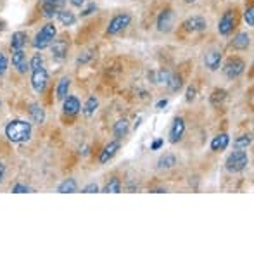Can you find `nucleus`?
<instances>
[{
  "label": "nucleus",
  "instance_id": "nucleus-16",
  "mask_svg": "<svg viewBox=\"0 0 254 254\" xmlns=\"http://www.w3.org/2000/svg\"><path fill=\"white\" fill-rule=\"evenodd\" d=\"M120 147H121V144H120V140H118V138H116V140H113V142H109V144L102 149L101 156H99V163L107 164L114 156H116V152L120 151Z\"/></svg>",
  "mask_w": 254,
  "mask_h": 254
},
{
  "label": "nucleus",
  "instance_id": "nucleus-23",
  "mask_svg": "<svg viewBox=\"0 0 254 254\" xmlns=\"http://www.w3.org/2000/svg\"><path fill=\"white\" fill-rule=\"evenodd\" d=\"M56 17L63 26H74V23H76V16L69 9H61Z\"/></svg>",
  "mask_w": 254,
  "mask_h": 254
},
{
  "label": "nucleus",
  "instance_id": "nucleus-14",
  "mask_svg": "<svg viewBox=\"0 0 254 254\" xmlns=\"http://www.w3.org/2000/svg\"><path fill=\"white\" fill-rule=\"evenodd\" d=\"M221 61H223V54L220 51H207L204 54V66L209 71H218L221 67Z\"/></svg>",
  "mask_w": 254,
  "mask_h": 254
},
{
  "label": "nucleus",
  "instance_id": "nucleus-31",
  "mask_svg": "<svg viewBox=\"0 0 254 254\" xmlns=\"http://www.w3.org/2000/svg\"><path fill=\"white\" fill-rule=\"evenodd\" d=\"M38 67H44V56L42 54H35L30 59V71L38 69Z\"/></svg>",
  "mask_w": 254,
  "mask_h": 254
},
{
  "label": "nucleus",
  "instance_id": "nucleus-25",
  "mask_svg": "<svg viewBox=\"0 0 254 254\" xmlns=\"http://www.w3.org/2000/svg\"><path fill=\"white\" fill-rule=\"evenodd\" d=\"M76 190H78V184L74 178H66L57 187V192H61V194H74Z\"/></svg>",
  "mask_w": 254,
  "mask_h": 254
},
{
  "label": "nucleus",
  "instance_id": "nucleus-35",
  "mask_svg": "<svg viewBox=\"0 0 254 254\" xmlns=\"http://www.w3.org/2000/svg\"><path fill=\"white\" fill-rule=\"evenodd\" d=\"M195 95H197V88H195V85H189L187 94H185V101H187V102H192V101L195 99Z\"/></svg>",
  "mask_w": 254,
  "mask_h": 254
},
{
  "label": "nucleus",
  "instance_id": "nucleus-13",
  "mask_svg": "<svg viewBox=\"0 0 254 254\" xmlns=\"http://www.w3.org/2000/svg\"><path fill=\"white\" fill-rule=\"evenodd\" d=\"M184 133H185V120L177 116L170 128V142L171 144H178L182 140V137H184Z\"/></svg>",
  "mask_w": 254,
  "mask_h": 254
},
{
  "label": "nucleus",
  "instance_id": "nucleus-42",
  "mask_svg": "<svg viewBox=\"0 0 254 254\" xmlns=\"http://www.w3.org/2000/svg\"><path fill=\"white\" fill-rule=\"evenodd\" d=\"M69 3L73 7H83L85 5V0H69Z\"/></svg>",
  "mask_w": 254,
  "mask_h": 254
},
{
  "label": "nucleus",
  "instance_id": "nucleus-45",
  "mask_svg": "<svg viewBox=\"0 0 254 254\" xmlns=\"http://www.w3.org/2000/svg\"><path fill=\"white\" fill-rule=\"evenodd\" d=\"M0 106H2V101H0Z\"/></svg>",
  "mask_w": 254,
  "mask_h": 254
},
{
  "label": "nucleus",
  "instance_id": "nucleus-46",
  "mask_svg": "<svg viewBox=\"0 0 254 254\" xmlns=\"http://www.w3.org/2000/svg\"><path fill=\"white\" fill-rule=\"evenodd\" d=\"M40 2H42V0H40Z\"/></svg>",
  "mask_w": 254,
  "mask_h": 254
},
{
  "label": "nucleus",
  "instance_id": "nucleus-28",
  "mask_svg": "<svg viewBox=\"0 0 254 254\" xmlns=\"http://www.w3.org/2000/svg\"><path fill=\"white\" fill-rule=\"evenodd\" d=\"M102 192H106V194H120L121 192V180L116 177L109 178L106 184V187L102 189Z\"/></svg>",
  "mask_w": 254,
  "mask_h": 254
},
{
  "label": "nucleus",
  "instance_id": "nucleus-5",
  "mask_svg": "<svg viewBox=\"0 0 254 254\" xmlns=\"http://www.w3.org/2000/svg\"><path fill=\"white\" fill-rule=\"evenodd\" d=\"M249 164V156L246 151H237L235 149L230 156L225 161V170L228 173H241L242 170H246V166Z\"/></svg>",
  "mask_w": 254,
  "mask_h": 254
},
{
  "label": "nucleus",
  "instance_id": "nucleus-37",
  "mask_svg": "<svg viewBox=\"0 0 254 254\" xmlns=\"http://www.w3.org/2000/svg\"><path fill=\"white\" fill-rule=\"evenodd\" d=\"M95 10H97V5H95L94 2L92 3H88L87 7H85L83 10H81V17H87V16H92V14L95 12Z\"/></svg>",
  "mask_w": 254,
  "mask_h": 254
},
{
  "label": "nucleus",
  "instance_id": "nucleus-33",
  "mask_svg": "<svg viewBox=\"0 0 254 254\" xmlns=\"http://www.w3.org/2000/svg\"><path fill=\"white\" fill-rule=\"evenodd\" d=\"M152 76H156V83H164V85H166V83H168V80H170L171 74L168 73V71L161 69V71H157V73H154Z\"/></svg>",
  "mask_w": 254,
  "mask_h": 254
},
{
  "label": "nucleus",
  "instance_id": "nucleus-30",
  "mask_svg": "<svg viewBox=\"0 0 254 254\" xmlns=\"http://www.w3.org/2000/svg\"><path fill=\"white\" fill-rule=\"evenodd\" d=\"M97 107H99V99L95 97V95H90V97L87 99V102H85V106H83V114L85 116H94L95 114V111H97Z\"/></svg>",
  "mask_w": 254,
  "mask_h": 254
},
{
  "label": "nucleus",
  "instance_id": "nucleus-8",
  "mask_svg": "<svg viewBox=\"0 0 254 254\" xmlns=\"http://www.w3.org/2000/svg\"><path fill=\"white\" fill-rule=\"evenodd\" d=\"M173 26H175V12H173V9L166 7V9H163L157 14L156 28L161 33H170V31L173 30Z\"/></svg>",
  "mask_w": 254,
  "mask_h": 254
},
{
  "label": "nucleus",
  "instance_id": "nucleus-34",
  "mask_svg": "<svg viewBox=\"0 0 254 254\" xmlns=\"http://www.w3.org/2000/svg\"><path fill=\"white\" fill-rule=\"evenodd\" d=\"M7 69H9V59H7L5 54L0 52V76H3L7 73Z\"/></svg>",
  "mask_w": 254,
  "mask_h": 254
},
{
  "label": "nucleus",
  "instance_id": "nucleus-21",
  "mask_svg": "<svg viewBox=\"0 0 254 254\" xmlns=\"http://www.w3.org/2000/svg\"><path fill=\"white\" fill-rule=\"evenodd\" d=\"M28 113H30V118H31V121H33V123L42 125L45 121V111H44V107H42L40 104H37V102L30 104V109H28Z\"/></svg>",
  "mask_w": 254,
  "mask_h": 254
},
{
  "label": "nucleus",
  "instance_id": "nucleus-15",
  "mask_svg": "<svg viewBox=\"0 0 254 254\" xmlns=\"http://www.w3.org/2000/svg\"><path fill=\"white\" fill-rule=\"evenodd\" d=\"M63 111H64V114H67V116H76V114L81 111L80 99H78L76 95H67V97L63 101Z\"/></svg>",
  "mask_w": 254,
  "mask_h": 254
},
{
  "label": "nucleus",
  "instance_id": "nucleus-18",
  "mask_svg": "<svg viewBox=\"0 0 254 254\" xmlns=\"http://www.w3.org/2000/svg\"><path fill=\"white\" fill-rule=\"evenodd\" d=\"M28 44V33L26 31H14L10 37V51H21Z\"/></svg>",
  "mask_w": 254,
  "mask_h": 254
},
{
  "label": "nucleus",
  "instance_id": "nucleus-41",
  "mask_svg": "<svg viewBox=\"0 0 254 254\" xmlns=\"http://www.w3.org/2000/svg\"><path fill=\"white\" fill-rule=\"evenodd\" d=\"M3 178H5V166H3V163L0 161V184L3 182Z\"/></svg>",
  "mask_w": 254,
  "mask_h": 254
},
{
  "label": "nucleus",
  "instance_id": "nucleus-4",
  "mask_svg": "<svg viewBox=\"0 0 254 254\" xmlns=\"http://www.w3.org/2000/svg\"><path fill=\"white\" fill-rule=\"evenodd\" d=\"M221 71H223L225 78H228V80H237L246 71V61L239 56H232L225 61V64L221 66Z\"/></svg>",
  "mask_w": 254,
  "mask_h": 254
},
{
  "label": "nucleus",
  "instance_id": "nucleus-38",
  "mask_svg": "<svg viewBox=\"0 0 254 254\" xmlns=\"http://www.w3.org/2000/svg\"><path fill=\"white\" fill-rule=\"evenodd\" d=\"M92 57H94V52H83V54H81V56L76 59V64H87L88 61L92 59Z\"/></svg>",
  "mask_w": 254,
  "mask_h": 254
},
{
  "label": "nucleus",
  "instance_id": "nucleus-32",
  "mask_svg": "<svg viewBox=\"0 0 254 254\" xmlns=\"http://www.w3.org/2000/svg\"><path fill=\"white\" fill-rule=\"evenodd\" d=\"M244 19H246V23H248L249 28L254 26V7H253V3L249 7H246V10H244Z\"/></svg>",
  "mask_w": 254,
  "mask_h": 254
},
{
  "label": "nucleus",
  "instance_id": "nucleus-12",
  "mask_svg": "<svg viewBox=\"0 0 254 254\" xmlns=\"http://www.w3.org/2000/svg\"><path fill=\"white\" fill-rule=\"evenodd\" d=\"M66 0H42V16L45 19H54Z\"/></svg>",
  "mask_w": 254,
  "mask_h": 254
},
{
  "label": "nucleus",
  "instance_id": "nucleus-1",
  "mask_svg": "<svg viewBox=\"0 0 254 254\" xmlns=\"http://www.w3.org/2000/svg\"><path fill=\"white\" fill-rule=\"evenodd\" d=\"M31 123L24 120H12L5 125V137L12 144H24L31 138Z\"/></svg>",
  "mask_w": 254,
  "mask_h": 254
},
{
  "label": "nucleus",
  "instance_id": "nucleus-7",
  "mask_svg": "<svg viewBox=\"0 0 254 254\" xmlns=\"http://www.w3.org/2000/svg\"><path fill=\"white\" fill-rule=\"evenodd\" d=\"M31 87L38 95L45 94L49 87V73L45 67H38V69L31 71Z\"/></svg>",
  "mask_w": 254,
  "mask_h": 254
},
{
  "label": "nucleus",
  "instance_id": "nucleus-39",
  "mask_svg": "<svg viewBox=\"0 0 254 254\" xmlns=\"http://www.w3.org/2000/svg\"><path fill=\"white\" fill-rule=\"evenodd\" d=\"M81 192H85V194H94V192H99V185L97 184H88L87 187L81 189Z\"/></svg>",
  "mask_w": 254,
  "mask_h": 254
},
{
  "label": "nucleus",
  "instance_id": "nucleus-3",
  "mask_svg": "<svg viewBox=\"0 0 254 254\" xmlns=\"http://www.w3.org/2000/svg\"><path fill=\"white\" fill-rule=\"evenodd\" d=\"M239 24V14H237V9H227L223 14H221L220 21H218V33L221 37H230L232 33L235 31Z\"/></svg>",
  "mask_w": 254,
  "mask_h": 254
},
{
  "label": "nucleus",
  "instance_id": "nucleus-19",
  "mask_svg": "<svg viewBox=\"0 0 254 254\" xmlns=\"http://www.w3.org/2000/svg\"><path fill=\"white\" fill-rule=\"evenodd\" d=\"M69 88H71V78L69 76H63L59 81H57V87H56L57 101H64V99L69 95Z\"/></svg>",
  "mask_w": 254,
  "mask_h": 254
},
{
  "label": "nucleus",
  "instance_id": "nucleus-44",
  "mask_svg": "<svg viewBox=\"0 0 254 254\" xmlns=\"http://www.w3.org/2000/svg\"><path fill=\"white\" fill-rule=\"evenodd\" d=\"M187 3H194V2H197V0H185Z\"/></svg>",
  "mask_w": 254,
  "mask_h": 254
},
{
  "label": "nucleus",
  "instance_id": "nucleus-20",
  "mask_svg": "<svg viewBox=\"0 0 254 254\" xmlns=\"http://www.w3.org/2000/svg\"><path fill=\"white\" fill-rule=\"evenodd\" d=\"M228 144H230V137H228L227 133H218L216 137H213V140H211V151L221 152L228 147Z\"/></svg>",
  "mask_w": 254,
  "mask_h": 254
},
{
  "label": "nucleus",
  "instance_id": "nucleus-36",
  "mask_svg": "<svg viewBox=\"0 0 254 254\" xmlns=\"http://www.w3.org/2000/svg\"><path fill=\"white\" fill-rule=\"evenodd\" d=\"M12 192L14 194H24V192H31V189L24 184H14L12 185Z\"/></svg>",
  "mask_w": 254,
  "mask_h": 254
},
{
  "label": "nucleus",
  "instance_id": "nucleus-43",
  "mask_svg": "<svg viewBox=\"0 0 254 254\" xmlns=\"http://www.w3.org/2000/svg\"><path fill=\"white\" fill-rule=\"evenodd\" d=\"M166 106H168V99H163V101H159L156 104L157 109H163V107H166Z\"/></svg>",
  "mask_w": 254,
  "mask_h": 254
},
{
  "label": "nucleus",
  "instance_id": "nucleus-22",
  "mask_svg": "<svg viewBox=\"0 0 254 254\" xmlns=\"http://www.w3.org/2000/svg\"><path fill=\"white\" fill-rule=\"evenodd\" d=\"M177 156L175 154H171V152H166V154H163V156L159 157V161H157V170H171V168H175L177 166Z\"/></svg>",
  "mask_w": 254,
  "mask_h": 254
},
{
  "label": "nucleus",
  "instance_id": "nucleus-17",
  "mask_svg": "<svg viewBox=\"0 0 254 254\" xmlns=\"http://www.w3.org/2000/svg\"><path fill=\"white\" fill-rule=\"evenodd\" d=\"M251 45V35H248L246 31H241L234 37L232 40V49L234 51H248Z\"/></svg>",
  "mask_w": 254,
  "mask_h": 254
},
{
  "label": "nucleus",
  "instance_id": "nucleus-9",
  "mask_svg": "<svg viewBox=\"0 0 254 254\" xmlns=\"http://www.w3.org/2000/svg\"><path fill=\"white\" fill-rule=\"evenodd\" d=\"M51 49H52L54 61L61 63V61L66 59L67 52H69V38H66L64 35H63V37H56V38H54V42L51 44Z\"/></svg>",
  "mask_w": 254,
  "mask_h": 254
},
{
  "label": "nucleus",
  "instance_id": "nucleus-11",
  "mask_svg": "<svg viewBox=\"0 0 254 254\" xmlns=\"http://www.w3.org/2000/svg\"><path fill=\"white\" fill-rule=\"evenodd\" d=\"M182 28L189 33H201L207 30V19L202 16H190L182 23Z\"/></svg>",
  "mask_w": 254,
  "mask_h": 254
},
{
  "label": "nucleus",
  "instance_id": "nucleus-24",
  "mask_svg": "<svg viewBox=\"0 0 254 254\" xmlns=\"http://www.w3.org/2000/svg\"><path fill=\"white\" fill-rule=\"evenodd\" d=\"M128 130H130V121H128L127 118H123V120H118L116 123H114L113 133H114V137H116L118 140H121L123 137H127Z\"/></svg>",
  "mask_w": 254,
  "mask_h": 254
},
{
  "label": "nucleus",
  "instance_id": "nucleus-26",
  "mask_svg": "<svg viewBox=\"0 0 254 254\" xmlns=\"http://www.w3.org/2000/svg\"><path fill=\"white\" fill-rule=\"evenodd\" d=\"M251 144H253L251 133H244L234 140V149H237V151H246L248 147H251Z\"/></svg>",
  "mask_w": 254,
  "mask_h": 254
},
{
  "label": "nucleus",
  "instance_id": "nucleus-10",
  "mask_svg": "<svg viewBox=\"0 0 254 254\" xmlns=\"http://www.w3.org/2000/svg\"><path fill=\"white\" fill-rule=\"evenodd\" d=\"M10 63H12V67L19 74H26L28 71H30V59H28L24 49H21V51H12Z\"/></svg>",
  "mask_w": 254,
  "mask_h": 254
},
{
  "label": "nucleus",
  "instance_id": "nucleus-29",
  "mask_svg": "<svg viewBox=\"0 0 254 254\" xmlns=\"http://www.w3.org/2000/svg\"><path fill=\"white\" fill-rule=\"evenodd\" d=\"M166 87L170 88L171 94H177V92L184 87V78H182V74H171L170 80H168V83H166Z\"/></svg>",
  "mask_w": 254,
  "mask_h": 254
},
{
  "label": "nucleus",
  "instance_id": "nucleus-2",
  "mask_svg": "<svg viewBox=\"0 0 254 254\" xmlns=\"http://www.w3.org/2000/svg\"><path fill=\"white\" fill-rule=\"evenodd\" d=\"M56 37H57L56 23L49 21V23H45L44 26L40 28V31L35 35L31 45H33V49H37V51H44V49L51 47V44L54 42V38H56Z\"/></svg>",
  "mask_w": 254,
  "mask_h": 254
},
{
  "label": "nucleus",
  "instance_id": "nucleus-27",
  "mask_svg": "<svg viewBox=\"0 0 254 254\" xmlns=\"http://www.w3.org/2000/svg\"><path fill=\"white\" fill-rule=\"evenodd\" d=\"M225 101H227V90H223V88H216V90L209 95V102L213 107H220Z\"/></svg>",
  "mask_w": 254,
  "mask_h": 254
},
{
  "label": "nucleus",
  "instance_id": "nucleus-40",
  "mask_svg": "<svg viewBox=\"0 0 254 254\" xmlns=\"http://www.w3.org/2000/svg\"><path fill=\"white\" fill-rule=\"evenodd\" d=\"M163 144H164L163 138H157V140H154L152 144H151V149H152V151H157V149L163 147Z\"/></svg>",
  "mask_w": 254,
  "mask_h": 254
},
{
  "label": "nucleus",
  "instance_id": "nucleus-6",
  "mask_svg": "<svg viewBox=\"0 0 254 254\" xmlns=\"http://www.w3.org/2000/svg\"><path fill=\"white\" fill-rule=\"evenodd\" d=\"M131 23V14L130 12H120L116 16L111 17V21L107 23V28H106V35L109 37H114V35L121 33L123 30H127Z\"/></svg>",
  "mask_w": 254,
  "mask_h": 254
}]
</instances>
